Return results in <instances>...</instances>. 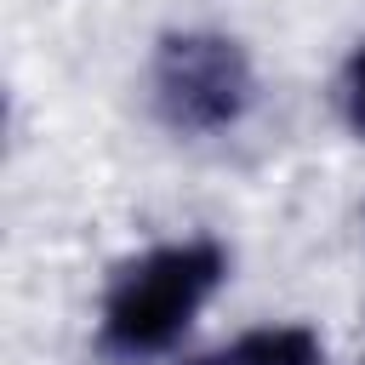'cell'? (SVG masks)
Returning <instances> with one entry per match:
<instances>
[{"instance_id": "obj_1", "label": "cell", "mask_w": 365, "mask_h": 365, "mask_svg": "<svg viewBox=\"0 0 365 365\" xmlns=\"http://www.w3.org/2000/svg\"><path fill=\"white\" fill-rule=\"evenodd\" d=\"M228 279V251L217 240H165L131 257L97 308V342L114 359H148L182 342L194 314Z\"/></svg>"}, {"instance_id": "obj_2", "label": "cell", "mask_w": 365, "mask_h": 365, "mask_svg": "<svg viewBox=\"0 0 365 365\" xmlns=\"http://www.w3.org/2000/svg\"><path fill=\"white\" fill-rule=\"evenodd\" d=\"M148 97L171 131L205 137V131H228L251 108L257 74H251V57L240 51V40H228V34H171L154 51Z\"/></svg>"}, {"instance_id": "obj_3", "label": "cell", "mask_w": 365, "mask_h": 365, "mask_svg": "<svg viewBox=\"0 0 365 365\" xmlns=\"http://www.w3.org/2000/svg\"><path fill=\"white\" fill-rule=\"evenodd\" d=\"M319 359H325V342L308 325H251L234 342L194 354L188 365H319Z\"/></svg>"}, {"instance_id": "obj_4", "label": "cell", "mask_w": 365, "mask_h": 365, "mask_svg": "<svg viewBox=\"0 0 365 365\" xmlns=\"http://www.w3.org/2000/svg\"><path fill=\"white\" fill-rule=\"evenodd\" d=\"M336 97H342V120L365 137V46L348 57V68H342V86H336Z\"/></svg>"}]
</instances>
